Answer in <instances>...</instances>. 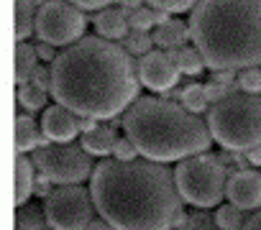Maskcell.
I'll return each mask as SVG.
<instances>
[{
    "instance_id": "d590c367",
    "label": "cell",
    "mask_w": 261,
    "mask_h": 230,
    "mask_svg": "<svg viewBox=\"0 0 261 230\" xmlns=\"http://www.w3.org/2000/svg\"><path fill=\"white\" fill-rule=\"evenodd\" d=\"M246 164H248V166H261V146L246 151Z\"/></svg>"
},
{
    "instance_id": "30bf717a",
    "label": "cell",
    "mask_w": 261,
    "mask_h": 230,
    "mask_svg": "<svg viewBox=\"0 0 261 230\" xmlns=\"http://www.w3.org/2000/svg\"><path fill=\"white\" fill-rule=\"evenodd\" d=\"M182 72L177 69L172 51L164 49H154L146 56L139 59V79L144 87H149L151 92H169L179 84Z\"/></svg>"
},
{
    "instance_id": "6da1fadb",
    "label": "cell",
    "mask_w": 261,
    "mask_h": 230,
    "mask_svg": "<svg viewBox=\"0 0 261 230\" xmlns=\"http://www.w3.org/2000/svg\"><path fill=\"white\" fill-rule=\"evenodd\" d=\"M51 95L82 118L115 121L141 95L139 64L123 44L85 36L51 64Z\"/></svg>"
},
{
    "instance_id": "7a4b0ae2",
    "label": "cell",
    "mask_w": 261,
    "mask_h": 230,
    "mask_svg": "<svg viewBox=\"0 0 261 230\" xmlns=\"http://www.w3.org/2000/svg\"><path fill=\"white\" fill-rule=\"evenodd\" d=\"M97 215L115 230H172L185 222L174 171L151 159H102L90 179Z\"/></svg>"
},
{
    "instance_id": "1f68e13d",
    "label": "cell",
    "mask_w": 261,
    "mask_h": 230,
    "mask_svg": "<svg viewBox=\"0 0 261 230\" xmlns=\"http://www.w3.org/2000/svg\"><path fill=\"white\" fill-rule=\"evenodd\" d=\"M31 84H36L39 90H44V92H51V69H46V67H36V72H34V79H31Z\"/></svg>"
},
{
    "instance_id": "4316f807",
    "label": "cell",
    "mask_w": 261,
    "mask_h": 230,
    "mask_svg": "<svg viewBox=\"0 0 261 230\" xmlns=\"http://www.w3.org/2000/svg\"><path fill=\"white\" fill-rule=\"evenodd\" d=\"M128 23H130V31H151L156 28L154 23V8H136L128 13Z\"/></svg>"
},
{
    "instance_id": "9c48e42d",
    "label": "cell",
    "mask_w": 261,
    "mask_h": 230,
    "mask_svg": "<svg viewBox=\"0 0 261 230\" xmlns=\"http://www.w3.org/2000/svg\"><path fill=\"white\" fill-rule=\"evenodd\" d=\"M87 18L82 8L72 6L69 0H44L36 21V36L39 41H46L51 46H72L80 39H85Z\"/></svg>"
},
{
    "instance_id": "ffe728a7",
    "label": "cell",
    "mask_w": 261,
    "mask_h": 230,
    "mask_svg": "<svg viewBox=\"0 0 261 230\" xmlns=\"http://www.w3.org/2000/svg\"><path fill=\"white\" fill-rule=\"evenodd\" d=\"M172 59H174V64H177V69L182 72V74H187V77H200L202 72H205V59H202V54L197 51V46H182V49H177V51H172Z\"/></svg>"
},
{
    "instance_id": "ab89813d",
    "label": "cell",
    "mask_w": 261,
    "mask_h": 230,
    "mask_svg": "<svg viewBox=\"0 0 261 230\" xmlns=\"http://www.w3.org/2000/svg\"><path fill=\"white\" fill-rule=\"evenodd\" d=\"M115 3H118L120 8H125V11L130 13V11H136V8H141V6H144V0H115Z\"/></svg>"
},
{
    "instance_id": "f1b7e54d",
    "label": "cell",
    "mask_w": 261,
    "mask_h": 230,
    "mask_svg": "<svg viewBox=\"0 0 261 230\" xmlns=\"http://www.w3.org/2000/svg\"><path fill=\"white\" fill-rule=\"evenodd\" d=\"M144 3H149L151 8L156 11H167V13H185L190 8H195L200 0H144Z\"/></svg>"
},
{
    "instance_id": "2e32d148",
    "label": "cell",
    "mask_w": 261,
    "mask_h": 230,
    "mask_svg": "<svg viewBox=\"0 0 261 230\" xmlns=\"http://www.w3.org/2000/svg\"><path fill=\"white\" fill-rule=\"evenodd\" d=\"M36 164L29 159V156H23V154H18V159H16V205L18 207H23V205H29V199L34 197V192H36Z\"/></svg>"
},
{
    "instance_id": "603a6c76",
    "label": "cell",
    "mask_w": 261,
    "mask_h": 230,
    "mask_svg": "<svg viewBox=\"0 0 261 230\" xmlns=\"http://www.w3.org/2000/svg\"><path fill=\"white\" fill-rule=\"evenodd\" d=\"M46 92L39 90L36 84H21L16 90V100H18V107H23L26 112H39V110H46Z\"/></svg>"
},
{
    "instance_id": "4dcf8cb0",
    "label": "cell",
    "mask_w": 261,
    "mask_h": 230,
    "mask_svg": "<svg viewBox=\"0 0 261 230\" xmlns=\"http://www.w3.org/2000/svg\"><path fill=\"white\" fill-rule=\"evenodd\" d=\"M233 90H238V87H228V84H220V82H207L205 84V95H207V100H210V105H215L218 100H223L225 95H230Z\"/></svg>"
},
{
    "instance_id": "8d00e7d4",
    "label": "cell",
    "mask_w": 261,
    "mask_h": 230,
    "mask_svg": "<svg viewBox=\"0 0 261 230\" xmlns=\"http://www.w3.org/2000/svg\"><path fill=\"white\" fill-rule=\"evenodd\" d=\"M80 126H82V136H85V133H92L100 123H97V118H82L80 115Z\"/></svg>"
},
{
    "instance_id": "d4e9b609",
    "label": "cell",
    "mask_w": 261,
    "mask_h": 230,
    "mask_svg": "<svg viewBox=\"0 0 261 230\" xmlns=\"http://www.w3.org/2000/svg\"><path fill=\"white\" fill-rule=\"evenodd\" d=\"M154 34L149 31H130L125 39H123V49L130 54V56H146L149 51H154Z\"/></svg>"
},
{
    "instance_id": "f546056e",
    "label": "cell",
    "mask_w": 261,
    "mask_h": 230,
    "mask_svg": "<svg viewBox=\"0 0 261 230\" xmlns=\"http://www.w3.org/2000/svg\"><path fill=\"white\" fill-rule=\"evenodd\" d=\"M141 154H139V149H136V143L130 141L128 136H120L118 138V143H115V149H113V159H120V161H134V159H139Z\"/></svg>"
},
{
    "instance_id": "8fae6325",
    "label": "cell",
    "mask_w": 261,
    "mask_h": 230,
    "mask_svg": "<svg viewBox=\"0 0 261 230\" xmlns=\"http://www.w3.org/2000/svg\"><path fill=\"white\" fill-rule=\"evenodd\" d=\"M41 131L46 136V141L51 143H72L77 136H82V126H80V115L64 105H51L44 110L41 115Z\"/></svg>"
},
{
    "instance_id": "277c9868",
    "label": "cell",
    "mask_w": 261,
    "mask_h": 230,
    "mask_svg": "<svg viewBox=\"0 0 261 230\" xmlns=\"http://www.w3.org/2000/svg\"><path fill=\"white\" fill-rule=\"evenodd\" d=\"M120 126L144 159L159 164L205 154L213 143L207 121L169 97H139L123 112Z\"/></svg>"
},
{
    "instance_id": "7c38bea8",
    "label": "cell",
    "mask_w": 261,
    "mask_h": 230,
    "mask_svg": "<svg viewBox=\"0 0 261 230\" xmlns=\"http://www.w3.org/2000/svg\"><path fill=\"white\" fill-rule=\"evenodd\" d=\"M228 202L241 210H261V171L256 169H236L228 179Z\"/></svg>"
},
{
    "instance_id": "4fadbf2b",
    "label": "cell",
    "mask_w": 261,
    "mask_h": 230,
    "mask_svg": "<svg viewBox=\"0 0 261 230\" xmlns=\"http://www.w3.org/2000/svg\"><path fill=\"white\" fill-rule=\"evenodd\" d=\"M95 31L97 36L108 39V41H123L130 34V23H128V11L115 6V8H102L95 16Z\"/></svg>"
},
{
    "instance_id": "ba28073f",
    "label": "cell",
    "mask_w": 261,
    "mask_h": 230,
    "mask_svg": "<svg viewBox=\"0 0 261 230\" xmlns=\"http://www.w3.org/2000/svg\"><path fill=\"white\" fill-rule=\"evenodd\" d=\"M44 210L51 230H87L97 217L92 192L82 184L51 189V194L44 197Z\"/></svg>"
},
{
    "instance_id": "ac0fdd59",
    "label": "cell",
    "mask_w": 261,
    "mask_h": 230,
    "mask_svg": "<svg viewBox=\"0 0 261 230\" xmlns=\"http://www.w3.org/2000/svg\"><path fill=\"white\" fill-rule=\"evenodd\" d=\"M44 0H16V39L29 41L36 34V21Z\"/></svg>"
},
{
    "instance_id": "484cf974",
    "label": "cell",
    "mask_w": 261,
    "mask_h": 230,
    "mask_svg": "<svg viewBox=\"0 0 261 230\" xmlns=\"http://www.w3.org/2000/svg\"><path fill=\"white\" fill-rule=\"evenodd\" d=\"M177 230H220V227H218V220L213 212L195 207L190 215H185V222Z\"/></svg>"
},
{
    "instance_id": "74e56055",
    "label": "cell",
    "mask_w": 261,
    "mask_h": 230,
    "mask_svg": "<svg viewBox=\"0 0 261 230\" xmlns=\"http://www.w3.org/2000/svg\"><path fill=\"white\" fill-rule=\"evenodd\" d=\"M87 230H115V227H113L105 217H100V215H97V217L90 222V227H87Z\"/></svg>"
},
{
    "instance_id": "44dd1931",
    "label": "cell",
    "mask_w": 261,
    "mask_h": 230,
    "mask_svg": "<svg viewBox=\"0 0 261 230\" xmlns=\"http://www.w3.org/2000/svg\"><path fill=\"white\" fill-rule=\"evenodd\" d=\"M16 227L18 230H46L49 220H46V210L44 205H23L16 212Z\"/></svg>"
},
{
    "instance_id": "e0dca14e",
    "label": "cell",
    "mask_w": 261,
    "mask_h": 230,
    "mask_svg": "<svg viewBox=\"0 0 261 230\" xmlns=\"http://www.w3.org/2000/svg\"><path fill=\"white\" fill-rule=\"evenodd\" d=\"M118 133H115V123L113 126H108L105 121L92 131V133H85L82 136V146H85V151L90 154V156H110L113 154V149H115V143H118Z\"/></svg>"
},
{
    "instance_id": "e575fe53",
    "label": "cell",
    "mask_w": 261,
    "mask_h": 230,
    "mask_svg": "<svg viewBox=\"0 0 261 230\" xmlns=\"http://www.w3.org/2000/svg\"><path fill=\"white\" fill-rule=\"evenodd\" d=\"M213 82L228 84V87H238L236 84V69H215L213 72Z\"/></svg>"
},
{
    "instance_id": "5b68a950",
    "label": "cell",
    "mask_w": 261,
    "mask_h": 230,
    "mask_svg": "<svg viewBox=\"0 0 261 230\" xmlns=\"http://www.w3.org/2000/svg\"><path fill=\"white\" fill-rule=\"evenodd\" d=\"M213 141L225 151H251L261 146V95L233 90L207 110Z\"/></svg>"
},
{
    "instance_id": "3957f363",
    "label": "cell",
    "mask_w": 261,
    "mask_h": 230,
    "mask_svg": "<svg viewBox=\"0 0 261 230\" xmlns=\"http://www.w3.org/2000/svg\"><path fill=\"white\" fill-rule=\"evenodd\" d=\"M190 28L213 72L261 67V0H200Z\"/></svg>"
},
{
    "instance_id": "cb8c5ba5",
    "label": "cell",
    "mask_w": 261,
    "mask_h": 230,
    "mask_svg": "<svg viewBox=\"0 0 261 230\" xmlns=\"http://www.w3.org/2000/svg\"><path fill=\"white\" fill-rule=\"evenodd\" d=\"M182 105H185L190 112H195V115L207 112V110H210V100H207V95H205V84H197V82L187 84V87L182 90Z\"/></svg>"
},
{
    "instance_id": "60d3db41",
    "label": "cell",
    "mask_w": 261,
    "mask_h": 230,
    "mask_svg": "<svg viewBox=\"0 0 261 230\" xmlns=\"http://www.w3.org/2000/svg\"><path fill=\"white\" fill-rule=\"evenodd\" d=\"M167 21H169V13H167V11H156V8H154V23H156V26H164Z\"/></svg>"
},
{
    "instance_id": "9a60e30c",
    "label": "cell",
    "mask_w": 261,
    "mask_h": 230,
    "mask_svg": "<svg viewBox=\"0 0 261 230\" xmlns=\"http://www.w3.org/2000/svg\"><path fill=\"white\" fill-rule=\"evenodd\" d=\"M190 39H192V28H190V23H185L179 18H169L164 26L154 28V44L164 51H177V49L187 46Z\"/></svg>"
},
{
    "instance_id": "52a82bcc",
    "label": "cell",
    "mask_w": 261,
    "mask_h": 230,
    "mask_svg": "<svg viewBox=\"0 0 261 230\" xmlns=\"http://www.w3.org/2000/svg\"><path fill=\"white\" fill-rule=\"evenodd\" d=\"M34 164L41 177H46L57 187L82 184L92 179V171L97 164H92V156L85 151L82 143H46L39 151H34Z\"/></svg>"
},
{
    "instance_id": "d6986e66",
    "label": "cell",
    "mask_w": 261,
    "mask_h": 230,
    "mask_svg": "<svg viewBox=\"0 0 261 230\" xmlns=\"http://www.w3.org/2000/svg\"><path fill=\"white\" fill-rule=\"evenodd\" d=\"M39 67V54L36 46H31L29 41H18L16 46V84H31L34 72Z\"/></svg>"
},
{
    "instance_id": "83f0119b",
    "label": "cell",
    "mask_w": 261,
    "mask_h": 230,
    "mask_svg": "<svg viewBox=\"0 0 261 230\" xmlns=\"http://www.w3.org/2000/svg\"><path fill=\"white\" fill-rule=\"evenodd\" d=\"M238 90L261 95V67H248L238 72Z\"/></svg>"
},
{
    "instance_id": "8992f818",
    "label": "cell",
    "mask_w": 261,
    "mask_h": 230,
    "mask_svg": "<svg viewBox=\"0 0 261 230\" xmlns=\"http://www.w3.org/2000/svg\"><path fill=\"white\" fill-rule=\"evenodd\" d=\"M174 179H177V189L187 205H192L197 210H210V207L223 205V199L228 194L230 171L220 156H213L205 151V154L177 161Z\"/></svg>"
},
{
    "instance_id": "7402d4cb",
    "label": "cell",
    "mask_w": 261,
    "mask_h": 230,
    "mask_svg": "<svg viewBox=\"0 0 261 230\" xmlns=\"http://www.w3.org/2000/svg\"><path fill=\"white\" fill-rule=\"evenodd\" d=\"M215 220H218L220 230H243L248 222V215H246V210L236 207L233 202H225L215 210Z\"/></svg>"
},
{
    "instance_id": "d6a6232c",
    "label": "cell",
    "mask_w": 261,
    "mask_h": 230,
    "mask_svg": "<svg viewBox=\"0 0 261 230\" xmlns=\"http://www.w3.org/2000/svg\"><path fill=\"white\" fill-rule=\"evenodd\" d=\"M36 54H39V62H49V64H54L57 62V46H51V44H46V41H39L36 44Z\"/></svg>"
},
{
    "instance_id": "f35d334b",
    "label": "cell",
    "mask_w": 261,
    "mask_h": 230,
    "mask_svg": "<svg viewBox=\"0 0 261 230\" xmlns=\"http://www.w3.org/2000/svg\"><path fill=\"white\" fill-rule=\"evenodd\" d=\"M243 230H261V210H256L253 215H248V222Z\"/></svg>"
},
{
    "instance_id": "5bb4252c",
    "label": "cell",
    "mask_w": 261,
    "mask_h": 230,
    "mask_svg": "<svg viewBox=\"0 0 261 230\" xmlns=\"http://www.w3.org/2000/svg\"><path fill=\"white\" fill-rule=\"evenodd\" d=\"M46 143H51V141H46V136L41 131V123H36L34 115L18 112L16 115V151L18 154H31V151H39Z\"/></svg>"
},
{
    "instance_id": "836d02e7",
    "label": "cell",
    "mask_w": 261,
    "mask_h": 230,
    "mask_svg": "<svg viewBox=\"0 0 261 230\" xmlns=\"http://www.w3.org/2000/svg\"><path fill=\"white\" fill-rule=\"evenodd\" d=\"M69 3L82 11H102V8H110L113 0H69Z\"/></svg>"
}]
</instances>
